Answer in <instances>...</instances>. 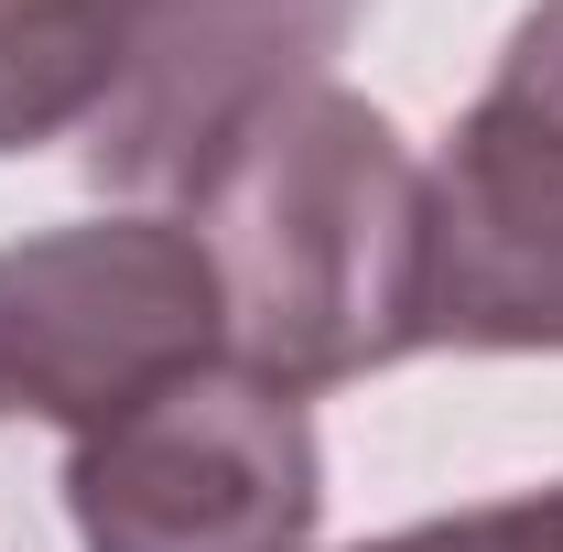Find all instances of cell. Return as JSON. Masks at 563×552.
<instances>
[{"label": "cell", "instance_id": "1", "mask_svg": "<svg viewBox=\"0 0 563 552\" xmlns=\"http://www.w3.org/2000/svg\"><path fill=\"white\" fill-rule=\"evenodd\" d=\"M217 261L228 357L282 390H347L422 346V163L336 76L261 98L185 185Z\"/></svg>", "mask_w": 563, "mask_h": 552}, {"label": "cell", "instance_id": "2", "mask_svg": "<svg viewBox=\"0 0 563 552\" xmlns=\"http://www.w3.org/2000/svg\"><path fill=\"white\" fill-rule=\"evenodd\" d=\"M368 0H0V163L55 152L120 196H185L261 98L325 76Z\"/></svg>", "mask_w": 563, "mask_h": 552}, {"label": "cell", "instance_id": "3", "mask_svg": "<svg viewBox=\"0 0 563 552\" xmlns=\"http://www.w3.org/2000/svg\"><path fill=\"white\" fill-rule=\"evenodd\" d=\"M66 520L87 552H314L325 520L314 412L261 368L207 357L120 422L76 433Z\"/></svg>", "mask_w": 563, "mask_h": 552}, {"label": "cell", "instance_id": "4", "mask_svg": "<svg viewBox=\"0 0 563 552\" xmlns=\"http://www.w3.org/2000/svg\"><path fill=\"white\" fill-rule=\"evenodd\" d=\"M422 346L563 357V0H531L422 163Z\"/></svg>", "mask_w": 563, "mask_h": 552}, {"label": "cell", "instance_id": "5", "mask_svg": "<svg viewBox=\"0 0 563 552\" xmlns=\"http://www.w3.org/2000/svg\"><path fill=\"white\" fill-rule=\"evenodd\" d=\"M228 357L217 261L185 217H76L0 250V422L98 433Z\"/></svg>", "mask_w": 563, "mask_h": 552}, {"label": "cell", "instance_id": "6", "mask_svg": "<svg viewBox=\"0 0 563 552\" xmlns=\"http://www.w3.org/2000/svg\"><path fill=\"white\" fill-rule=\"evenodd\" d=\"M466 520H477V552H563V487L488 498V509H466Z\"/></svg>", "mask_w": 563, "mask_h": 552}, {"label": "cell", "instance_id": "7", "mask_svg": "<svg viewBox=\"0 0 563 552\" xmlns=\"http://www.w3.org/2000/svg\"><path fill=\"white\" fill-rule=\"evenodd\" d=\"M347 552H477V520H412V531H379V542H347Z\"/></svg>", "mask_w": 563, "mask_h": 552}]
</instances>
